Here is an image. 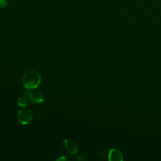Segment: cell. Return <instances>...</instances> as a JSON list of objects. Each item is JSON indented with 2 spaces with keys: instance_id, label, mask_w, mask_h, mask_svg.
<instances>
[{
  "instance_id": "cell-1",
  "label": "cell",
  "mask_w": 161,
  "mask_h": 161,
  "mask_svg": "<svg viewBox=\"0 0 161 161\" xmlns=\"http://www.w3.org/2000/svg\"><path fill=\"white\" fill-rule=\"evenodd\" d=\"M41 79V75L38 72L35 70H30L23 75L22 82L26 89H33L39 86Z\"/></svg>"
},
{
  "instance_id": "cell-2",
  "label": "cell",
  "mask_w": 161,
  "mask_h": 161,
  "mask_svg": "<svg viewBox=\"0 0 161 161\" xmlns=\"http://www.w3.org/2000/svg\"><path fill=\"white\" fill-rule=\"evenodd\" d=\"M23 94L31 102L35 104H40L44 101L43 94L40 92L34 90V89H26Z\"/></svg>"
},
{
  "instance_id": "cell-3",
  "label": "cell",
  "mask_w": 161,
  "mask_h": 161,
  "mask_svg": "<svg viewBox=\"0 0 161 161\" xmlns=\"http://www.w3.org/2000/svg\"><path fill=\"white\" fill-rule=\"evenodd\" d=\"M17 118L21 124L27 125L31 122L33 118V113L30 109L22 108L18 113Z\"/></svg>"
},
{
  "instance_id": "cell-4",
  "label": "cell",
  "mask_w": 161,
  "mask_h": 161,
  "mask_svg": "<svg viewBox=\"0 0 161 161\" xmlns=\"http://www.w3.org/2000/svg\"><path fill=\"white\" fill-rule=\"evenodd\" d=\"M63 143L65 149L71 154H75L77 152L78 147L76 143L70 139H64Z\"/></svg>"
},
{
  "instance_id": "cell-5",
  "label": "cell",
  "mask_w": 161,
  "mask_h": 161,
  "mask_svg": "<svg viewBox=\"0 0 161 161\" xmlns=\"http://www.w3.org/2000/svg\"><path fill=\"white\" fill-rule=\"evenodd\" d=\"M28 101L26 96H20L17 99V104L21 108H25L27 105Z\"/></svg>"
},
{
  "instance_id": "cell-6",
  "label": "cell",
  "mask_w": 161,
  "mask_h": 161,
  "mask_svg": "<svg viewBox=\"0 0 161 161\" xmlns=\"http://www.w3.org/2000/svg\"><path fill=\"white\" fill-rule=\"evenodd\" d=\"M109 156L110 160H117L118 157H121L120 156H121V155L120 152H118V150H112L111 151H110Z\"/></svg>"
},
{
  "instance_id": "cell-7",
  "label": "cell",
  "mask_w": 161,
  "mask_h": 161,
  "mask_svg": "<svg viewBox=\"0 0 161 161\" xmlns=\"http://www.w3.org/2000/svg\"><path fill=\"white\" fill-rule=\"evenodd\" d=\"M7 4L6 0H0V7L4 8Z\"/></svg>"
},
{
  "instance_id": "cell-8",
  "label": "cell",
  "mask_w": 161,
  "mask_h": 161,
  "mask_svg": "<svg viewBox=\"0 0 161 161\" xmlns=\"http://www.w3.org/2000/svg\"><path fill=\"white\" fill-rule=\"evenodd\" d=\"M65 160V158L64 156H62L61 157L57 159V160Z\"/></svg>"
}]
</instances>
